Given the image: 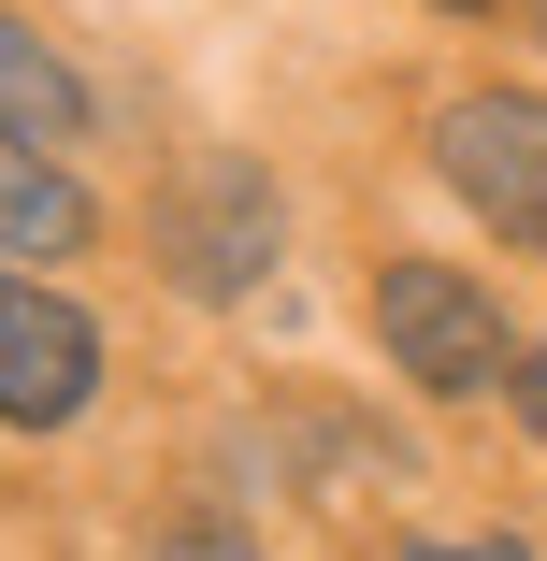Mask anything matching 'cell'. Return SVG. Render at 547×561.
I'll return each instance as SVG.
<instances>
[{
  "instance_id": "cell-1",
  "label": "cell",
  "mask_w": 547,
  "mask_h": 561,
  "mask_svg": "<svg viewBox=\"0 0 547 561\" xmlns=\"http://www.w3.org/2000/svg\"><path fill=\"white\" fill-rule=\"evenodd\" d=\"M274 245H288V216H274V173L260 159H187L173 187H159V274L173 288H202V302H231V288H260L274 274Z\"/></svg>"
},
{
  "instance_id": "cell-2",
  "label": "cell",
  "mask_w": 547,
  "mask_h": 561,
  "mask_svg": "<svg viewBox=\"0 0 547 561\" xmlns=\"http://www.w3.org/2000/svg\"><path fill=\"white\" fill-rule=\"evenodd\" d=\"M375 346L418 389H504V302L461 260H389L375 274Z\"/></svg>"
},
{
  "instance_id": "cell-3",
  "label": "cell",
  "mask_w": 547,
  "mask_h": 561,
  "mask_svg": "<svg viewBox=\"0 0 547 561\" xmlns=\"http://www.w3.org/2000/svg\"><path fill=\"white\" fill-rule=\"evenodd\" d=\"M432 159H447V187L490 216L504 245H547V101H518V87H476V101H447Z\"/></svg>"
},
{
  "instance_id": "cell-4",
  "label": "cell",
  "mask_w": 547,
  "mask_h": 561,
  "mask_svg": "<svg viewBox=\"0 0 547 561\" xmlns=\"http://www.w3.org/2000/svg\"><path fill=\"white\" fill-rule=\"evenodd\" d=\"M87 389H101V331L44 274H0V417L58 432V417H87Z\"/></svg>"
},
{
  "instance_id": "cell-5",
  "label": "cell",
  "mask_w": 547,
  "mask_h": 561,
  "mask_svg": "<svg viewBox=\"0 0 547 561\" xmlns=\"http://www.w3.org/2000/svg\"><path fill=\"white\" fill-rule=\"evenodd\" d=\"M72 130H87V87H72V58H58L44 30H15V15H0V145L58 159Z\"/></svg>"
},
{
  "instance_id": "cell-6",
  "label": "cell",
  "mask_w": 547,
  "mask_h": 561,
  "mask_svg": "<svg viewBox=\"0 0 547 561\" xmlns=\"http://www.w3.org/2000/svg\"><path fill=\"white\" fill-rule=\"evenodd\" d=\"M87 245V187L58 173V159H0V260H72Z\"/></svg>"
},
{
  "instance_id": "cell-7",
  "label": "cell",
  "mask_w": 547,
  "mask_h": 561,
  "mask_svg": "<svg viewBox=\"0 0 547 561\" xmlns=\"http://www.w3.org/2000/svg\"><path fill=\"white\" fill-rule=\"evenodd\" d=\"M159 561H260V547H246L231 518H202V533H159Z\"/></svg>"
},
{
  "instance_id": "cell-8",
  "label": "cell",
  "mask_w": 547,
  "mask_h": 561,
  "mask_svg": "<svg viewBox=\"0 0 547 561\" xmlns=\"http://www.w3.org/2000/svg\"><path fill=\"white\" fill-rule=\"evenodd\" d=\"M504 389H518V417L547 432V346H533V360H504Z\"/></svg>"
},
{
  "instance_id": "cell-9",
  "label": "cell",
  "mask_w": 547,
  "mask_h": 561,
  "mask_svg": "<svg viewBox=\"0 0 547 561\" xmlns=\"http://www.w3.org/2000/svg\"><path fill=\"white\" fill-rule=\"evenodd\" d=\"M403 561H518L504 533H461V547H403Z\"/></svg>"
},
{
  "instance_id": "cell-10",
  "label": "cell",
  "mask_w": 547,
  "mask_h": 561,
  "mask_svg": "<svg viewBox=\"0 0 547 561\" xmlns=\"http://www.w3.org/2000/svg\"><path fill=\"white\" fill-rule=\"evenodd\" d=\"M447 15H490V0H447Z\"/></svg>"
}]
</instances>
